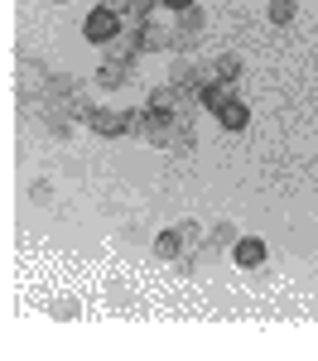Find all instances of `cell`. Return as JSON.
Wrapping results in <instances>:
<instances>
[{"label":"cell","instance_id":"obj_1","mask_svg":"<svg viewBox=\"0 0 318 361\" xmlns=\"http://www.w3.org/2000/svg\"><path fill=\"white\" fill-rule=\"evenodd\" d=\"M202 29H207V15H202V5H188V10H178L173 15V49L183 54V49H193V39H198Z\"/></svg>","mask_w":318,"mask_h":361},{"label":"cell","instance_id":"obj_2","mask_svg":"<svg viewBox=\"0 0 318 361\" xmlns=\"http://www.w3.org/2000/svg\"><path fill=\"white\" fill-rule=\"evenodd\" d=\"M82 34L92 39V44H111L116 34H121V15H111L106 5H97V10L82 20Z\"/></svg>","mask_w":318,"mask_h":361},{"label":"cell","instance_id":"obj_3","mask_svg":"<svg viewBox=\"0 0 318 361\" xmlns=\"http://www.w3.org/2000/svg\"><path fill=\"white\" fill-rule=\"evenodd\" d=\"M82 126L97 130V135H126V111H111V106H87Z\"/></svg>","mask_w":318,"mask_h":361},{"label":"cell","instance_id":"obj_4","mask_svg":"<svg viewBox=\"0 0 318 361\" xmlns=\"http://www.w3.org/2000/svg\"><path fill=\"white\" fill-rule=\"evenodd\" d=\"M140 49H149V54H169L173 49V25H164V20H145L140 25Z\"/></svg>","mask_w":318,"mask_h":361},{"label":"cell","instance_id":"obj_5","mask_svg":"<svg viewBox=\"0 0 318 361\" xmlns=\"http://www.w3.org/2000/svg\"><path fill=\"white\" fill-rule=\"evenodd\" d=\"M135 49H140V25L130 29V34L121 29L111 44H106V63H135Z\"/></svg>","mask_w":318,"mask_h":361},{"label":"cell","instance_id":"obj_6","mask_svg":"<svg viewBox=\"0 0 318 361\" xmlns=\"http://www.w3.org/2000/svg\"><path fill=\"white\" fill-rule=\"evenodd\" d=\"M231 97H236V82H207V87L198 92V106L217 116V111H222V106L231 102Z\"/></svg>","mask_w":318,"mask_h":361},{"label":"cell","instance_id":"obj_7","mask_svg":"<svg viewBox=\"0 0 318 361\" xmlns=\"http://www.w3.org/2000/svg\"><path fill=\"white\" fill-rule=\"evenodd\" d=\"M217 126H222V130H246V126H251V106H246L241 97H231L227 106L217 111Z\"/></svg>","mask_w":318,"mask_h":361},{"label":"cell","instance_id":"obj_8","mask_svg":"<svg viewBox=\"0 0 318 361\" xmlns=\"http://www.w3.org/2000/svg\"><path fill=\"white\" fill-rule=\"evenodd\" d=\"M231 255H236L241 270H256L260 260H265V241H260V236H241V241L231 246Z\"/></svg>","mask_w":318,"mask_h":361},{"label":"cell","instance_id":"obj_9","mask_svg":"<svg viewBox=\"0 0 318 361\" xmlns=\"http://www.w3.org/2000/svg\"><path fill=\"white\" fill-rule=\"evenodd\" d=\"M183 231H178V226H169V231H159V236H154V255H159V260H178V255H183Z\"/></svg>","mask_w":318,"mask_h":361},{"label":"cell","instance_id":"obj_10","mask_svg":"<svg viewBox=\"0 0 318 361\" xmlns=\"http://www.w3.org/2000/svg\"><path fill=\"white\" fill-rule=\"evenodd\" d=\"M135 78V63H106V68H97V87H126Z\"/></svg>","mask_w":318,"mask_h":361},{"label":"cell","instance_id":"obj_11","mask_svg":"<svg viewBox=\"0 0 318 361\" xmlns=\"http://www.w3.org/2000/svg\"><path fill=\"white\" fill-rule=\"evenodd\" d=\"M236 78H241V58L236 54L212 58V82H236Z\"/></svg>","mask_w":318,"mask_h":361},{"label":"cell","instance_id":"obj_12","mask_svg":"<svg viewBox=\"0 0 318 361\" xmlns=\"http://www.w3.org/2000/svg\"><path fill=\"white\" fill-rule=\"evenodd\" d=\"M236 241H241V236H236V226H231V222H217V226H212V236H207V246H202V250H217V246H236Z\"/></svg>","mask_w":318,"mask_h":361},{"label":"cell","instance_id":"obj_13","mask_svg":"<svg viewBox=\"0 0 318 361\" xmlns=\"http://www.w3.org/2000/svg\"><path fill=\"white\" fill-rule=\"evenodd\" d=\"M294 10H299L294 0H270V10H265V15H270V25H289V20H294Z\"/></svg>","mask_w":318,"mask_h":361},{"label":"cell","instance_id":"obj_14","mask_svg":"<svg viewBox=\"0 0 318 361\" xmlns=\"http://www.w3.org/2000/svg\"><path fill=\"white\" fill-rule=\"evenodd\" d=\"M178 231H183V246H188V250H202V246H207V236H202L198 222H178Z\"/></svg>","mask_w":318,"mask_h":361},{"label":"cell","instance_id":"obj_15","mask_svg":"<svg viewBox=\"0 0 318 361\" xmlns=\"http://www.w3.org/2000/svg\"><path fill=\"white\" fill-rule=\"evenodd\" d=\"M154 5H159V0H130V20H135V25L154 20Z\"/></svg>","mask_w":318,"mask_h":361},{"label":"cell","instance_id":"obj_16","mask_svg":"<svg viewBox=\"0 0 318 361\" xmlns=\"http://www.w3.org/2000/svg\"><path fill=\"white\" fill-rule=\"evenodd\" d=\"M54 313H58V318H78V299H58Z\"/></svg>","mask_w":318,"mask_h":361},{"label":"cell","instance_id":"obj_17","mask_svg":"<svg viewBox=\"0 0 318 361\" xmlns=\"http://www.w3.org/2000/svg\"><path fill=\"white\" fill-rule=\"evenodd\" d=\"M49 193H54V188H49L44 178H39V183H29V197H34V202H49Z\"/></svg>","mask_w":318,"mask_h":361},{"label":"cell","instance_id":"obj_18","mask_svg":"<svg viewBox=\"0 0 318 361\" xmlns=\"http://www.w3.org/2000/svg\"><path fill=\"white\" fill-rule=\"evenodd\" d=\"M102 5H106V10H111V15H121V20H126V15H130V0H102Z\"/></svg>","mask_w":318,"mask_h":361},{"label":"cell","instance_id":"obj_19","mask_svg":"<svg viewBox=\"0 0 318 361\" xmlns=\"http://www.w3.org/2000/svg\"><path fill=\"white\" fill-rule=\"evenodd\" d=\"M159 5H169L173 15H178V10H188V5H193V0H159Z\"/></svg>","mask_w":318,"mask_h":361},{"label":"cell","instance_id":"obj_20","mask_svg":"<svg viewBox=\"0 0 318 361\" xmlns=\"http://www.w3.org/2000/svg\"><path fill=\"white\" fill-rule=\"evenodd\" d=\"M54 5H68V0H54Z\"/></svg>","mask_w":318,"mask_h":361}]
</instances>
